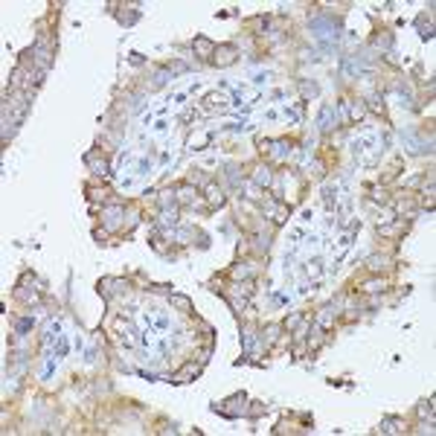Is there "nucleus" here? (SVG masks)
Instances as JSON below:
<instances>
[{"label": "nucleus", "mask_w": 436, "mask_h": 436, "mask_svg": "<svg viewBox=\"0 0 436 436\" xmlns=\"http://www.w3.org/2000/svg\"><path fill=\"white\" fill-rule=\"evenodd\" d=\"M218 67H227V64H233L236 61V47H230V44H224V47H215V58H212Z\"/></svg>", "instance_id": "1"}, {"label": "nucleus", "mask_w": 436, "mask_h": 436, "mask_svg": "<svg viewBox=\"0 0 436 436\" xmlns=\"http://www.w3.org/2000/svg\"><path fill=\"white\" fill-rule=\"evenodd\" d=\"M320 128L323 131H329V128H335V122H338V114H335V108L332 105H323V111H320Z\"/></svg>", "instance_id": "2"}, {"label": "nucleus", "mask_w": 436, "mask_h": 436, "mask_svg": "<svg viewBox=\"0 0 436 436\" xmlns=\"http://www.w3.org/2000/svg\"><path fill=\"white\" fill-rule=\"evenodd\" d=\"M195 375H198V367H195V364H184V367L172 375V381H175V384H186V381L195 378Z\"/></svg>", "instance_id": "3"}, {"label": "nucleus", "mask_w": 436, "mask_h": 436, "mask_svg": "<svg viewBox=\"0 0 436 436\" xmlns=\"http://www.w3.org/2000/svg\"><path fill=\"white\" fill-rule=\"evenodd\" d=\"M195 52H198L201 58H207V55H215V44H212L209 38H195Z\"/></svg>", "instance_id": "4"}, {"label": "nucleus", "mask_w": 436, "mask_h": 436, "mask_svg": "<svg viewBox=\"0 0 436 436\" xmlns=\"http://www.w3.org/2000/svg\"><path fill=\"white\" fill-rule=\"evenodd\" d=\"M378 431H381V434H395V431H401V419H384Z\"/></svg>", "instance_id": "5"}, {"label": "nucleus", "mask_w": 436, "mask_h": 436, "mask_svg": "<svg viewBox=\"0 0 436 436\" xmlns=\"http://www.w3.org/2000/svg\"><path fill=\"white\" fill-rule=\"evenodd\" d=\"M172 305H178V308H184V311H189V308H192L189 297H181V294H175V297H172Z\"/></svg>", "instance_id": "6"}, {"label": "nucleus", "mask_w": 436, "mask_h": 436, "mask_svg": "<svg viewBox=\"0 0 436 436\" xmlns=\"http://www.w3.org/2000/svg\"><path fill=\"white\" fill-rule=\"evenodd\" d=\"M29 329H32V317H23V320H18V335L29 332Z\"/></svg>", "instance_id": "7"}, {"label": "nucleus", "mask_w": 436, "mask_h": 436, "mask_svg": "<svg viewBox=\"0 0 436 436\" xmlns=\"http://www.w3.org/2000/svg\"><path fill=\"white\" fill-rule=\"evenodd\" d=\"M256 181H259V184H268V181H271V175H268V169H259V175H256Z\"/></svg>", "instance_id": "8"}]
</instances>
